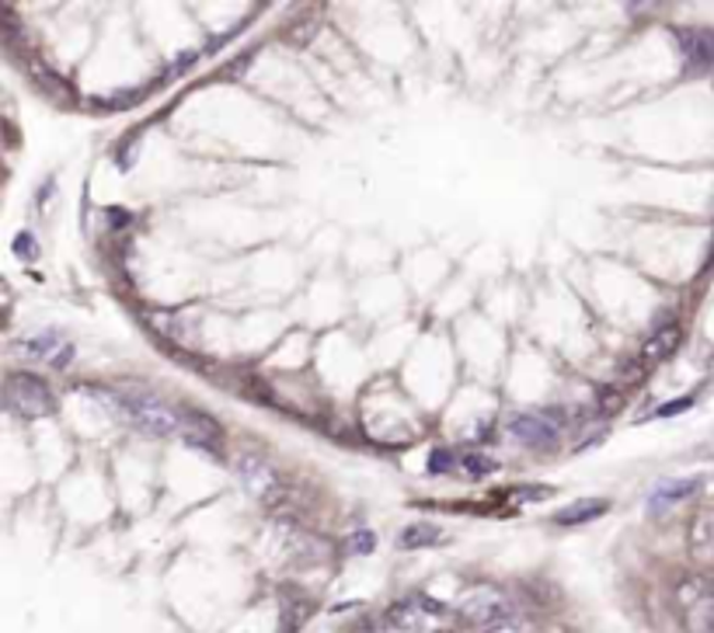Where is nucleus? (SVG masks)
<instances>
[{"label": "nucleus", "instance_id": "9b49d317", "mask_svg": "<svg viewBox=\"0 0 714 633\" xmlns=\"http://www.w3.org/2000/svg\"><path fill=\"white\" fill-rule=\"evenodd\" d=\"M676 344H680V324H669V328H663L659 335H655L652 341H645V349H642V366L652 370V366H659L663 359H669L676 352Z\"/></svg>", "mask_w": 714, "mask_h": 633}, {"label": "nucleus", "instance_id": "0eeeda50", "mask_svg": "<svg viewBox=\"0 0 714 633\" xmlns=\"http://www.w3.org/2000/svg\"><path fill=\"white\" fill-rule=\"evenodd\" d=\"M676 38H680V49H683L687 70H693V73H707V70L714 67V32L683 28V32H676Z\"/></svg>", "mask_w": 714, "mask_h": 633}, {"label": "nucleus", "instance_id": "6e6552de", "mask_svg": "<svg viewBox=\"0 0 714 633\" xmlns=\"http://www.w3.org/2000/svg\"><path fill=\"white\" fill-rule=\"evenodd\" d=\"M707 477H676V481H663L659 488H655L648 494V508L652 512H663L666 505H676V502H687V497H693L701 488H704Z\"/></svg>", "mask_w": 714, "mask_h": 633}, {"label": "nucleus", "instance_id": "1a4fd4ad", "mask_svg": "<svg viewBox=\"0 0 714 633\" xmlns=\"http://www.w3.org/2000/svg\"><path fill=\"white\" fill-rule=\"evenodd\" d=\"M17 352L28 355V359H43V362H49V366H56V370H63L67 362L73 359V349H70L67 341L56 338V335H43V338L22 341V344H17Z\"/></svg>", "mask_w": 714, "mask_h": 633}, {"label": "nucleus", "instance_id": "423d86ee", "mask_svg": "<svg viewBox=\"0 0 714 633\" xmlns=\"http://www.w3.org/2000/svg\"><path fill=\"white\" fill-rule=\"evenodd\" d=\"M384 620L387 626L401 630V633H432L446 620V606H440L429 596H408L401 602H394Z\"/></svg>", "mask_w": 714, "mask_h": 633}, {"label": "nucleus", "instance_id": "20e7f679", "mask_svg": "<svg viewBox=\"0 0 714 633\" xmlns=\"http://www.w3.org/2000/svg\"><path fill=\"white\" fill-rule=\"evenodd\" d=\"M4 400L17 418H43L56 411L52 390L32 373H11L4 383Z\"/></svg>", "mask_w": 714, "mask_h": 633}, {"label": "nucleus", "instance_id": "f3484780", "mask_svg": "<svg viewBox=\"0 0 714 633\" xmlns=\"http://www.w3.org/2000/svg\"><path fill=\"white\" fill-rule=\"evenodd\" d=\"M14 255H17V258H25V261L39 258V244H35L32 234H17V241H14Z\"/></svg>", "mask_w": 714, "mask_h": 633}, {"label": "nucleus", "instance_id": "7ed1b4c3", "mask_svg": "<svg viewBox=\"0 0 714 633\" xmlns=\"http://www.w3.org/2000/svg\"><path fill=\"white\" fill-rule=\"evenodd\" d=\"M457 617L467 623V626H478V630H492V626H502V623H513V602L505 599L502 588H492V585H478L475 591H467L457 606Z\"/></svg>", "mask_w": 714, "mask_h": 633}, {"label": "nucleus", "instance_id": "6ab92c4d", "mask_svg": "<svg viewBox=\"0 0 714 633\" xmlns=\"http://www.w3.org/2000/svg\"><path fill=\"white\" fill-rule=\"evenodd\" d=\"M432 473H443V470H454V453H446V449H436L432 453V464H429Z\"/></svg>", "mask_w": 714, "mask_h": 633}, {"label": "nucleus", "instance_id": "4468645a", "mask_svg": "<svg viewBox=\"0 0 714 633\" xmlns=\"http://www.w3.org/2000/svg\"><path fill=\"white\" fill-rule=\"evenodd\" d=\"M440 543H443V529H440V526H432V523H415V526H408V529L401 532V540H398L401 550L440 547Z\"/></svg>", "mask_w": 714, "mask_h": 633}, {"label": "nucleus", "instance_id": "a211bd4d", "mask_svg": "<svg viewBox=\"0 0 714 633\" xmlns=\"http://www.w3.org/2000/svg\"><path fill=\"white\" fill-rule=\"evenodd\" d=\"M464 470L471 477H484V473L495 470V464H492V459H484V456H464Z\"/></svg>", "mask_w": 714, "mask_h": 633}, {"label": "nucleus", "instance_id": "39448f33", "mask_svg": "<svg viewBox=\"0 0 714 633\" xmlns=\"http://www.w3.org/2000/svg\"><path fill=\"white\" fill-rule=\"evenodd\" d=\"M561 429H565V414H561L558 408L523 411L510 421V435L526 449H551L561 438Z\"/></svg>", "mask_w": 714, "mask_h": 633}, {"label": "nucleus", "instance_id": "f8f14e48", "mask_svg": "<svg viewBox=\"0 0 714 633\" xmlns=\"http://www.w3.org/2000/svg\"><path fill=\"white\" fill-rule=\"evenodd\" d=\"M610 508V502L607 497H582V502H575V505H569V508H561L558 515H554V523L558 526H578V523H593V519H599Z\"/></svg>", "mask_w": 714, "mask_h": 633}, {"label": "nucleus", "instance_id": "ddd939ff", "mask_svg": "<svg viewBox=\"0 0 714 633\" xmlns=\"http://www.w3.org/2000/svg\"><path fill=\"white\" fill-rule=\"evenodd\" d=\"M690 553L701 561H714V512H704L690 523Z\"/></svg>", "mask_w": 714, "mask_h": 633}, {"label": "nucleus", "instance_id": "412c9836", "mask_svg": "<svg viewBox=\"0 0 714 633\" xmlns=\"http://www.w3.org/2000/svg\"><path fill=\"white\" fill-rule=\"evenodd\" d=\"M565 633H575V630H565Z\"/></svg>", "mask_w": 714, "mask_h": 633}, {"label": "nucleus", "instance_id": "aec40b11", "mask_svg": "<svg viewBox=\"0 0 714 633\" xmlns=\"http://www.w3.org/2000/svg\"><path fill=\"white\" fill-rule=\"evenodd\" d=\"M690 405H693V397H680V400H672V405L659 408V411H655V414H659V418H666V414H680V411H687Z\"/></svg>", "mask_w": 714, "mask_h": 633}, {"label": "nucleus", "instance_id": "f257e3e1", "mask_svg": "<svg viewBox=\"0 0 714 633\" xmlns=\"http://www.w3.org/2000/svg\"><path fill=\"white\" fill-rule=\"evenodd\" d=\"M102 397L112 400L116 411L129 421V425L147 432V435H178V432H185V414L175 411L172 405H164V400H157V397H147V394H102Z\"/></svg>", "mask_w": 714, "mask_h": 633}, {"label": "nucleus", "instance_id": "2eb2a0df", "mask_svg": "<svg viewBox=\"0 0 714 633\" xmlns=\"http://www.w3.org/2000/svg\"><path fill=\"white\" fill-rule=\"evenodd\" d=\"M551 494H554V488L537 484V488H519V491H513V494H510V502H513V505H523V502H543V497H551Z\"/></svg>", "mask_w": 714, "mask_h": 633}, {"label": "nucleus", "instance_id": "9d476101", "mask_svg": "<svg viewBox=\"0 0 714 633\" xmlns=\"http://www.w3.org/2000/svg\"><path fill=\"white\" fill-rule=\"evenodd\" d=\"M237 470H241V481L248 484V491H255L258 497H266V502H269V497L279 491L276 473H272L266 464H261V459H255V456H244Z\"/></svg>", "mask_w": 714, "mask_h": 633}, {"label": "nucleus", "instance_id": "f03ea898", "mask_svg": "<svg viewBox=\"0 0 714 633\" xmlns=\"http://www.w3.org/2000/svg\"><path fill=\"white\" fill-rule=\"evenodd\" d=\"M687 633H714V585L701 574H683L672 588Z\"/></svg>", "mask_w": 714, "mask_h": 633}, {"label": "nucleus", "instance_id": "dca6fc26", "mask_svg": "<svg viewBox=\"0 0 714 633\" xmlns=\"http://www.w3.org/2000/svg\"><path fill=\"white\" fill-rule=\"evenodd\" d=\"M373 547H377V536L366 529V532H352L346 550H349V553H373Z\"/></svg>", "mask_w": 714, "mask_h": 633}]
</instances>
